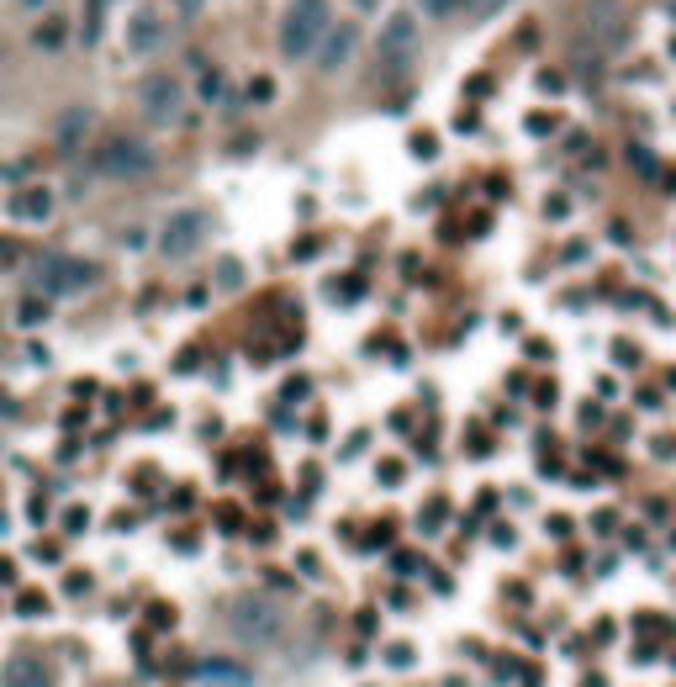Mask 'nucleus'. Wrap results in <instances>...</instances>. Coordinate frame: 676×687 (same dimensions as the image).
<instances>
[{
  "mask_svg": "<svg viewBox=\"0 0 676 687\" xmlns=\"http://www.w3.org/2000/svg\"><path fill=\"white\" fill-rule=\"evenodd\" d=\"M96 265L80 254H48V259H37L32 265V291L43 296V302H59V296H80L96 286Z\"/></svg>",
  "mask_w": 676,
  "mask_h": 687,
  "instance_id": "nucleus-1",
  "label": "nucleus"
},
{
  "mask_svg": "<svg viewBox=\"0 0 676 687\" xmlns=\"http://www.w3.org/2000/svg\"><path fill=\"white\" fill-rule=\"evenodd\" d=\"M96 170L106 180H148L159 170V154H154V143L138 138V133H111L96 148Z\"/></svg>",
  "mask_w": 676,
  "mask_h": 687,
  "instance_id": "nucleus-2",
  "label": "nucleus"
},
{
  "mask_svg": "<svg viewBox=\"0 0 676 687\" xmlns=\"http://www.w3.org/2000/svg\"><path fill=\"white\" fill-rule=\"evenodd\" d=\"M328 27H333L328 0H291L286 22H280V53H286V59H312Z\"/></svg>",
  "mask_w": 676,
  "mask_h": 687,
  "instance_id": "nucleus-3",
  "label": "nucleus"
},
{
  "mask_svg": "<svg viewBox=\"0 0 676 687\" xmlns=\"http://www.w3.org/2000/svg\"><path fill=\"white\" fill-rule=\"evenodd\" d=\"M228 629H233L238 640H249V645H275L280 629H286V619H280V608L270 598L243 592V598L228 603Z\"/></svg>",
  "mask_w": 676,
  "mask_h": 687,
  "instance_id": "nucleus-4",
  "label": "nucleus"
},
{
  "mask_svg": "<svg viewBox=\"0 0 676 687\" xmlns=\"http://www.w3.org/2000/svg\"><path fill=\"white\" fill-rule=\"evenodd\" d=\"M412 53H418V16L412 11H397L391 22L381 27V37H375V74H407Z\"/></svg>",
  "mask_w": 676,
  "mask_h": 687,
  "instance_id": "nucleus-5",
  "label": "nucleus"
},
{
  "mask_svg": "<svg viewBox=\"0 0 676 687\" xmlns=\"http://www.w3.org/2000/svg\"><path fill=\"white\" fill-rule=\"evenodd\" d=\"M138 111L154 127H175L180 111H185V85L175 80V74H148V80L138 85Z\"/></svg>",
  "mask_w": 676,
  "mask_h": 687,
  "instance_id": "nucleus-6",
  "label": "nucleus"
},
{
  "mask_svg": "<svg viewBox=\"0 0 676 687\" xmlns=\"http://www.w3.org/2000/svg\"><path fill=\"white\" fill-rule=\"evenodd\" d=\"M201 244H206V212H196V207L175 212L159 228V254L164 259H185V254H196Z\"/></svg>",
  "mask_w": 676,
  "mask_h": 687,
  "instance_id": "nucleus-7",
  "label": "nucleus"
},
{
  "mask_svg": "<svg viewBox=\"0 0 676 687\" xmlns=\"http://www.w3.org/2000/svg\"><path fill=\"white\" fill-rule=\"evenodd\" d=\"M164 37H169V27H164V16L154 6L133 11V22H127V53H138V59H143V53H159Z\"/></svg>",
  "mask_w": 676,
  "mask_h": 687,
  "instance_id": "nucleus-8",
  "label": "nucleus"
},
{
  "mask_svg": "<svg viewBox=\"0 0 676 687\" xmlns=\"http://www.w3.org/2000/svg\"><path fill=\"white\" fill-rule=\"evenodd\" d=\"M11 217H16V222H32V228L53 222V191H48V185H27V191H16Z\"/></svg>",
  "mask_w": 676,
  "mask_h": 687,
  "instance_id": "nucleus-9",
  "label": "nucleus"
},
{
  "mask_svg": "<svg viewBox=\"0 0 676 687\" xmlns=\"http://www.w3.org/2000/svg\"><path fill=\"white\" fill-rule=\"evenodd\" d=\"M354 37H360V27H354V22H344V27H328V32H323V43H317V53H312V59L323 64V69H338V64H344L349 53H354Z\"/></svg>",
  "mask_w": 676,
  "mask_h": 687,
  "instance_id": "nucleus-10",
  "label": "nucleus"
},
{
  "mask_svg": "<svg viewBox=\"0 0 676 687\" xmlns=\"http://www.w3.org/2000/svg\"><path fill=\"white\" fill-rule=\"evenodd\" d=\"M90 122H96V117H90V106H69L64 117H59V148H64V154H74V148L90 138Z\"/></svg>",
  "mask_w": 676,
  "mask_h": 687,
  "instance_id": "nucleus-11",
  "label": "nucleus"
},
{
  "mask_svg": "<svg viewBox=\"0 0 676 687\" xmlns=\"http://www.w3.org/2000/svg\"><path fill=\"white\" fill-rule=\"evenodd\" d=\"M6 687H53V677H48V666H43V661L22 656V661H11V666H6Z\"/></svg>",
  "mask_w": 676,
  "mask_h": 687,
  "instance_id": "nucleus-12",
  "label": "nucleus"
},
{
  "mask_svg": "<svg viewBox=\"0 0 676 687\" xmlns=\"http://www.w3.org/2000/svg\"><path fill=\"white\" fill-rule=\"evenodd\" d=\"M201 677L206 682H228V687H249V672L238 661H201Z\"/></svg>",
  "mask_w": 676,
  "mask_h": 687,
  "instance_id": "nucleus-13",
  "label": "nucleus"
},
{
  "mask_svg": "<svg viewBox=\"0 0 676 687\" xmlns=\"http://www.w3.org/2000/svg\"><path fill=\"white\" fill-rule=\"evenodd\" d=\"M32 43L43 48V53H53V48H64V43H69V27L59 22V16H48V22H43V27L32 32Z\"/></svg>",
  "mask_w": 676,
  "mask_h": 687,
  "instance_id": "nucleus-14",
  "label": "nucleus"
},
{
  "mask_svg": "<svg viewBox=\"0 0 676 687\" xmlns=\"http://www.w3.org/2000/svg\"><path fill=\"white\" fill-rule=\"evenodd\" d=\"M465 0H423V16H455Z\"/></svg>",
  "mask_w": 676,
  "mask_h": 687,
  "instance_id": "nucleus-15",
  "label": "nucleus"
},
{
  "mask_svg": "<svg viewBox=\"0 0 676 687\" xmlns=\"http://www.w3.org/2000/svg\"><path fill=\"white\" fill-rule=\"evenodd\" d=\"M243 281V270L233 265V259H222V265H217V286H238Z\"/></svg>",
  "mask_w": 676,
  "mask_h": 687,
  "instance_id": "nucleus-16",
  "label": "nucleus"
},
{
  "mask_svg": "<svg viewBox=\"0 0 676 687\" xmlns=\"http://www.w3.org/2000/svg\"><path fill=\"white\" fill-rule=\"evenodd\" d=\"M37 318H43V296H37V302H22V307H16V323H37Z\"/></svg>",
  "mask_w": 676,
  "mask_h": 687,
  "instance_id": "nucleus-17",
  "label": "nucleus"
},
{
  "mask_svg": "<svg viewBox=\"0 0 676 687\" xmlns=\"http://www.w3.org/2000/svg\"><path fill=\"white\" fill-rule=\"evenodd\" d=\"M201 96H206V101L222 96V74H206V80H201Z\"/></svg>",
  "mask_w": 676,
  "mask_h": 687,
  "instance_id": "nucleus-18",
  "label": "nucleus"
},
{
  "mask_svg": "<svg viewBox=\"0 0 676 687\" xmlns=\"http://www.w3.org/2000/svg\"><path fill=\"white\" fill-rule=\"evenodd\" d=\"M502 6H507V0H471L476 16H492V11H502Z\"/></svg>",
  "mask_w": 676,
  "mask_h": 687,
  "instance_id": "nucleus-19",
  "label": "nucleus"
},
{
  "mask_svg": "<svg viewBox=\"0 0 676 687\" xmlns=\"http://www.w3.org/2000/svg\"><path fill=\"white\" fill-rule=\"evenodd\" d=\"M43 608H48V603L37 598V592H27V598H22V614H43Z\"/></svg>",
  "mask_w": 676,
  "mask_h": 687,
  "instance_id": "nucleus-20",
  "label": "nucleus"
},
{
  "mask_svg": "<svg viewBox=\"0 0 676 687\" xmlns=\"http://www.w3.org/2000/svg\"><path fill=\"white\" fill-rule=\"evenodd\" d=\"M201 6H206V0H175V11H180V16H196Z\"/></svg>",
  "mask_w": 676,
  "mask_h": 687,
  "instance_id": "nucleus-21",
  "label": "nucleus"
},
{
  "mask_svg": "<svg viewBox=\"0 0 676 687\" xmlns=\"http://www.w3.org/2000/svg\"><path fill=\"white\" fill-rule=\"evenodd\" d=\"M11 259H16V244L11 238H0V265H11Z\"/></svg>",
  "mask_w": 676,
  "mask_h": 687,
  "instance_id": "nucleus-22",
  "label": "nucleus"
},
{
  "mask_svg": "<svg viewBox=\"0 0 676 687\" xmlns=\"http://www.w3.org/2000/svg\"><path fill=\"white\" fill-rule=\"evenodd\" d=\"M16 6H27V11H43V6H48V0H16Z\"/></svg>",
  "mask_w": 676,
  "mask_h": 687,
  "instance_id": "nucleus-23",
  "label": "nucleus"
},
{
  "mask_svg": "<svg viewBox=\"0 0 676 687\" xmlns=\"http://www.w3.org/2000/svg\"><path fill=\"white\" fill-rule=\"evenodd\" d=\"M375 6H381V0H354V11H375Z\"/></svg>",
  "mask_w": 676,
  "mask_h": 687,
  "instance_id": "nucleus-24",
  "label": "nucleus"
}]
</instances>
